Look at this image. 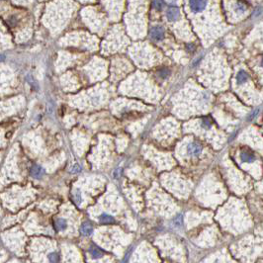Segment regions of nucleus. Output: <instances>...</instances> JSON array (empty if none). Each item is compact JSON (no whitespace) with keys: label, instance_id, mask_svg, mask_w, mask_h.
<instances>
[{"label":"nucleus","instance_id":"obj_16","mask_svg":"<svg viewBox=\"0 0 263 263\" xmlns=\"http://www.w3.org/2000/svg\"><path fill=\"white\" fill-rule=\"evenodd\" d=\"M236 9H238V11H240V12H244V11H246V5L243 4L242 2H238L236 4Z\"/></svg>","mask_w":263,"mask_h":263},{"label":"nucleus","instance_id":"obj_12","mask_svg":"<svg viewBox=\"0 0 263 263\" xmlns=\"http://www.w3.org/2000/svg\"><path fill=\"white\" fill-rule=\"evenodd\" d=\"M236 79H238V83H243V82H245L247 80V74L245 71H239L238 74V77H236Z\"/></svg>","mask_w":263,"mask_h":263},{"label":"nucleus","instance_id":"obj_4","mask_svg":"<svg viewBox=\"0 0 263 263\" xmlns=\"http://www.w3.org/2000/svg\"><path fill=\"white\" fill-rule=\"evenodd\" d=\"M180 12H179V8L176 6H170L166 11V17L169 21H176L177 18L179 17Z\"/></svg>","mask_w":263,"mask_h":263},{"label":"nucleus","instance_id":"obj_5","mask_svg":"<svg viewBox=\"0 0 263 263\" xmlns=\"http://www.w3.org/2000/svg\"><path fill=\"white\" fill-rule=\"evenodd\" d=\"M45 174V170L40 165H34L31 168V175L35 178H41Z\"/></svg>","mask_w":263,"mask_h":263},{"label":"nucleus","instance_id":"obj_18","mask_svg":"<svg viewBox=\"0 0 263 263\" xmlns=\"http://www.w3.org/2000/svg\"><path fill=\"white\" fill-rule=\"evenodd\" d=\"M211 120L208 119V118H204L202 120V126L203 127H206V128H209L211 127Z\"/></svg>","mask_w":263,"mask_h":263},{"label":"nucleus","instance_id":"obj_19","mask_svg":"<svg viewBox=\"0 0 263 263\" xmlns=\"http://www.w3.org/2000/svg\"><path fill=\"white\" fill-rule=\"evenodd\" d=\"M167 74H168V71H167L166 69H162V70L160 71V76L165 77V76H166Z\"/></svg>","mask_w":263,"mask_h":263},{"label":"nucleus","instance_id":"obj_15","mask_svg":"<svg viewBox=\"0 0 263 263\" xmlns=\"http://www.w3.org/2000/svg\"><path fill=\"white\" fill-rule=\"evenodd\" d=\"M73 200L75 201L77 205H79L81 203V195L79 193V191H75L73 192Z\"/></svg>","mask_w":263,"mask_h":263},{"label":"nucleus","instance_id":"obj_13","mask_svg":"<svg viewBox=\"0 0 263 263\" xmlns=\"http://www.w3.org/2000/svg\"><path fill=\"white\" fill-rule=\"evenodd\" d=\"M173 224H174L175 227H178V228L182 227V224H183V217H182V215H178L177 217H175L174 220H173Z\"/></svg>","mask_w":263,"mask_h":263},{"label":"nucleus","instance_id":"obj_10","mask_svg":"<svg viewBox=\"0 0 263 263\" xmlns=\"http://www.w3.org/2000/svg\"><path fill=\"white\" fill-rule=\"evenodd\" d=\"M165 5L164 0H153L152 1V7L157 11H160Z\"/></svg>","mask_w":263,"mask_h":263},{"label":"nucleus","instance_id":"obj_6","mask_svg":"<svg viewBox=\"0 0 263 263\" xmlns=\"http://www.w3.org/2000/svg\"><path fill=\"white\" fill-rule=\"evenodd\" d=\"M80 232H81V235H84V236L90 235H91L92 232H93L92 225H90V224H88V223H84L83 225H81V228H80Z\"/></svg>","mask_w":263,"mask_h":263},{"label":"nucleus","instance_id":"obj_2","mask_svg":"<svg viewBox=\"0 0 263 263\" xmlns=\"http://www.w3.org/2000/svg\"><path fill=\"white\" fill-rule=\"evenodd\" d=\"M150 36H151L152 39H155V41L163 40V38H164L163 28L159 27V26H155V27H153L151 29V31H150Z\"/></svg>","mask_w":263,"mask_h":263},{"label":"nucleus","instance_id":"obj_1","mask_svg":"<svg viewBox=\"0 0 263 263\" xmlns=\"http://www.w3.org/2000/svg\"><path fill=\"white\" fill-rule=\"evenodd\" d=\"M189 5L194 13H198L205 9L207 0H189Z\"/></svg>","mask_w":263,"mask_h":263},{"label":"nucleus","instance_id":"obj_9","mask_svg":"<svg viewBox=\"0 0 263 263\" xmlns=\"http://www.w3.org/2000/svg\"><path fill=\"white\" fill-rule=\"evenodd\" d=\"M100 221H101V223H103V224H112V223H114L115 220H114V218H113L112 216L104 214V215L100 216Z\"/></svg>","mask_w":263,"mask_h":263},{"label":"nucleus","instance_id":"obj_17","mask_svg":"<svg viewBox=\"0 0 263 263\" xmlns=\"http://www.w3.org/2000/svg\"><path fill=\"white\" fill-rule=\"evenodd\" d=\"M80 170H81V167H80L78 164H75V165H73V166L70 168V172H71V173H78V172H80Z\"/></svg>","mask_w":263,"mask_h":263},{"label":"nucleus","instance_id":"obj_3","mask_svg":"<svg viewBox=\"0 0 263 263\" xmlns=\"http://www.w3.org/2000/svg\"><path fill=\"white\" fill-rule=\"evenodd\" d=\"M187 150H188V153H189L190 155L198 156V155H200V153L202 152L203 148L200 144H198V142H193V144L188 145Z\"/></svg>","mask_w":263,"mask_h":263},{"label":"nucleus","instance_id":"obj_14","mask_svg":"<svg viewBox=\"0 0 263 263\" xmlns=\"http://www.w3.org/2000/svg\"><path fill=\"white\" fill-rule=\"evenodd\" d=\"M48 260L51 262H58L59 261V256L56 252H52L48 254Z\"/></svg>","mask_w":263,"mask_h":263},{"label":"nucleus","instance_id":"obj_20","mask_svg":"<svg viewBox=\"0 0 263 263\" xmlns=\"http://www.w3.org/2000/svg\"><path fill=\"white\" fill-rule=\"evenodd\" d=\"M4 58H5V56H4V55H0V62H2V61H4Z\"/></svg>","mask_w":263,"mask_h":263},{"label":"nucleus","instance_id":"obj_7","mask_svg":"<svg viewBox=\"0 0 263 263\" xmlns=\"http://www.w3.org/2000/svg\"><path fill=\"white\" fill-rule=\"evenodd\" d=\"M240 158H241L242 161H244V162H251V161L254 160V155L253 153L251 152H248V151H243L241 152V155H240Z\"/></svg>","mask_w":263,"mask_h":263},{"label":"nucleus","instance_id":"obj_11","mask_svg":"<svg viewBox=\"0 0 263 263\" xmlns=\"http://www.w3.org/2000/svg\"><path fill=\"white\" fill-rule=\"evenodd\" d=\"M90 253H91L92 256L94 257H100V256H102V254H103L102 250L96 246H92L91 248H90Z\"/></svg>","mask_w":263,"mask_h":263},{"label":"nucleus","instance_id":"obj_8","mask_svg":"<svg viewBox=\"0 0 263 263\" xmlns=\"http://www.w3.org/2000/svg\"><path fill=\"white\" fill-rule=\"evenodd\" d=\"M56 231H65L66 228V221L65 219H58L55 223Z\"/></svg>","mask_w":263,"mask_h":263}]
</instances>
